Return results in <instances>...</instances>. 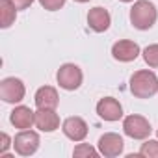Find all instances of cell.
<instances>
[{"label":"cell","instance_id":"cell-22","mask_svg":"<svg viewBox=\"0 0 158 158\" xmlns=\"http://www.w3.org/2000/svg\"><path fill=\"white\" fill-rule=\"evenodd\" d=\"M74 2H78V4H84V2H89V0H74Z\"/></svg>","mask_w":158,"mask_h":158},{"label":"cell","instance_id":"cell-10","mask_svg":"<svg viewBox=\"0 0 158 158\" xmlns=\"http://www.w3.org/2000/svg\"><path fill=\"white\" fill-rule=\"evenodd\" d=\"M112 56H114L117 61L128 63V61H134V60L139 56V47H138V43H134V41L121 39V41H117V43L112 47Z\"/></svg>","mask_w":158,"mask_h":158},{"label":"cell","instance_id":"cell-2","mask_svg":"<svg viewBox=\"0 0 158 158\" xmlns=\"http://www.w3.org/2000/svg\"><path fill=\"white\" fill-rule=\"evenodd\" d=\"M158 11L151 0H136L130 10V23L138 30H149L156 23Z\"/></svg>","mask_w":158,"mask_h":158},{"label":"cell","instance_id":"cell-1","mask_svg":"<svg viewBox=\"0 0 158 158\" xmlns=\"http://www.w3.org/2000/svg\"><path fill=\"white\" fill-rule=\"evenodd\" d=\"M130 91L138 99H149L158 93V76L152 71H136L130 76Z\"/></svg>","mask_w":158,"mask_h":158},{"label":"cell","instance_id":"cell-7","mask_svg":"<svg viewBox=\"0 0 158 158\" xmlns=\"http://www.w3.org/2000/svg\"><path fill=\"white\" fill-rule=\"evenodd\" d=\"M123 138L115 132H106L99 138V152L106 158H115L123 152Z\"/></svg>","mask_w":158,"mask_h":158},{"label":"cell","instance_id":"cell-13","mask_svg":"<svg viewBox=\"0 0 158 158\" xmlns=\"http://www.w3.org/2000/svg\"><path fill=\"white\" fill-rule=\"evenodd\" d=\"M10 121L15 128H21V130H26L30 128L34 123H35V114L28 108V106H17L11 115H10Z\"/></svg>","mask_w":158,"mask_h":158},{"label":"cell","instance_id":"cell-4","mask_svg":"<svg viewBox=\"0 0 158 158\" xmlns=\"http://www.w3.org/2000/svg\"><path fill=\"white\" fill-rule=\"evenodd\" d=\"M123 130L132 139H145V138H149L152 128H151V125L145 117L132 114V115H127L123 119Z\"/></svg>","mask_w":158,"mask_h":158},{"label":"cell","instance_id":"cell-3","mask_svg":"<svg viewBox=\"0 0 158 158\" xmlns=\"http://www.w3.org/2000/svg\"><path fill=\"white\" fill-rule=\"evenodd\" d=\"M56 80H58L60 88H63L67 91H74L82 86V71L74 63H65L58 69Z\"/></svg>","mask_w":158,"mask_h":158},{"label":"cell","instance_id":"cell-8","mask_svg":"<svg viewBox=\"0 0 158 158\" xmlns=\"http://www.w3.org/2000/svg\"><path fill=\"white\" fill-rule=\"evenodd\" d=\"M97 114L101 119L114 123V121H119L123 117V106L114 97H104L97 102Z\"/></svg>","mask_w":158,"mask_h":158},{"label":"cell","instance_id":"cell-20","mask_svg":"<svg viewBox=\"0 0 158 158\" xmlns=\"http://www.w3.org/2000/svg\"><path fill=\"white\" fill-rule=\"evenodd\" d=\"M11 2H13V6L17 10H26V8H30L34 4V0H11Z\"/></svg>","mask_w":158,"mask_h":158},{"label":"cell","instance_id":"cell-21","mask_svg":"<svg viewBox=\"0 0 158 158\" xmlns=\"http://www.w3.org/2000/svg\"><path fill=\"white\" fill-rule=\"evenodd\" d=\"M0 138H2V143H0V152H6L8 147L13 145V143H10V136H8L6 132H2V136H0Z\"/></svg>","mask_w":158,"mask_h":158},{"label":"cell","instance_id":"cell-15","mask_svg":"<svg viewBox=\"0 0 158 158\" xmlns=\"http://www.w3.org/2000/svg\"><path fill=\"white\" fill-rule=\"evenodd\" d=\"M17 17V8L13 6L11 0H0V26L10 28L15 23Z\"/></svg>","mask_w":158,"mask_h":158},{"label":"cell","instance_id":"cell-14","mask_svg":"<svg viewBox=\"0 0 158 158\" xmlns=\"http://www.w3.org/2000/svg\"><path fill=\"white\" fill-rule=\"evenodd\" d=\"M35 127L43 132H54L60 127V117L54 110H37L35 112Z\"/></svg>","mask_w":158,"mask_h":158},{"label":"cell","instance_id":"cell-9","mask_svg":"<svg viewBox=\"0 0 158 158\" xmlns=\"http://www.w3.org/2000/svg\"><path fill=\"white\" fill-rule=\"evenodd\" d=\"M61 130L73 141H82L88 136V125H86V121L82 117H76V115L67 117L63 121V125H61Z\"/></svg>","mask_w":158,"mask_h":158},{"label":"cell","instance_id":"cell-16","mask_svg":"<svg viewBox=\"0 0 158 158\" xmlns=\"http://www.w3.org/2000/svg\"><path fill=\"white\" fill-rule=\"evenodd\" d=\"M143 60L149 67H158V45H149L143 48Z\"/></svg>","mask_w":158,"mask_h":158},{"label":"cell","instance_id":"cell-12","mask_svg":"<svg viewBox=\"0 0 158 158\" xmlns=\"http://www.w3.org/2000/svg\"><path fill=\"white\" fill-rule=\"evenodd\" d=\"M60 102L58 91L52 86H43L35 91V106L37 110H56Z\"/></svg>","mask_w":158,"mask_h":158},{"label":"cell","instance_id":"cell-24","mask_svg":"<svg viewBox=\"0 0 158 158\" xmlns=\"http://www.w3.org/2000/svg\"><path fill=\"white\" fill-rule=\"evenodd\" d=\"M156 136H158V130H156Z\"/></svg>","mask_w":158,"mask_h":158},{"label":"cell","instance_id":"cell-19","mask_svg":"<svg viewBox=\"0 0 158 158\" xmlns=\"http://www.w3.org/2000/svg\"><path fill=\"white\" fill-rule=\"evenodd\" d=\"M39 4H41L45 10H48V11H56V10H60V8H63L65 0H39Z\"/></svg>","mask_w":158,"mask_h":158},{"label":"cell","instance_id":"cell-5","mask_svg":"<svg viewBox=\"0 0 158 158\" xmlns=\"http://www.w3.org/2000/svg\"><path fill=\"white\" fill-rule=\"evenodd\" d=\"M24 84L23 80L15 76H10V78H4L0 82V97H2L4 102H10V104H15V102H21L24 99Z\"/></svg>","mask_w":158,"mask_h":158},{"label":"cell","instance_id":"cell-17","mask_svg":"<svg viewBox=\"0 0 158 158\" xmlns=\"http://www.w3.org/2000/svg\"><path fill=\"white\" fill-rule=\"evenodd\" d=\"M139 154L141 156H147V158H158V141L156 139H147L141 145Z\"/></svg>","mask_w":158,"mask_h":158},{"label":"cell","instance_id":"cell-23","mask_svg":"<svg viewBox=\"0 0 158 158\" xmlns=\"http://www.w3.org/2000/svg\"><path fill=\"white\" fill-rule=\"evenodd\" d=\"M121 2H134V0H121Z\"/></svg>","mask_w":158,"mask_h":158},{"label":"cell","instance_id":"cell-18","mask_svg":"<svg viewBox=\"0 0 158 158\" xmlns=\"http://www.w3.org/2000/svg\"><path fill=\"white\" fill-rule=\"evenodd\" d=\"M76 158H89V156H97L99 152L91 147V145H88V143H80V145H76L74 147V152H73Z\"/></svg>","mask_w":158,"mask_h":158},{"label":"cell","instance_id":"cell-6","mask_svg":"<svg viewBox=\"0 0 158 158\" xmlns=\"http://www.w3.org/2000/svg\"><path fill=\"white\" fill-rule=\"evenodd\" d=\"M15 152L21 156H32L39 149V134L34 130H21L13 139Z\"/></svg>","mask_w":158,"mask_h":158},{"label":"cell","instance_id":"cell-11","mask_svg":"<svg viewBox=\"0 0 158 158\" xmlns=\"http://www.w3.org/2000/svg\"><path fill=\"white\" fill-rule=\"evenodd\" d=\"M110 23H112V17H110V13L104 8L97 6V8L89 10V13H88V24H89V28L93 32H97V34L106 32L110 28Z\"/></svg>","mask_w":158,"mask_h":158}]
</instances>
